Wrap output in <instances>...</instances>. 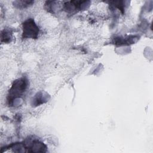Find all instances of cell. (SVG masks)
<instances>
[{
	"label": "cell",
	"mask_w": 153,
	"mask_h": 153,
	"mask_svg": "<svg viewBox=\"0 0 153 153\" xmlns=\"http://www.w3.org/2000/svg\"><path fill=\"white\" fill-rule=\"evenodd\" d=\"M27 81L24 78L16 80L9 90L8 95V102L9 105L11 103L14 99L19 97L25 91L27 87Z\"/></svg>",
	"instance_id": "6da1fadb"
},
{
	"label": "cell",
	"mask_w": 153,
	"mask_h": 153,
	"mask_svg": "<svg viewBox=\"0 0 153 153\" xmlns=\"http://www.w3.org/2000/svg\"><path fill=\"white\" fill-rule=\"evenodd\" d=\"M39 33V27L35 23L32 19H28L23 23L22 38H37Z\"/></svg>",
	"instance_id": "7a4b0ae2"
},
{
	"label": "cell",
	"mask_w": 153,
	"mask_h": 153,
	"mask_svg": "<svg viewBox=\"0 0 153 153\" xmlns=\"http://www.w3.org/2000/svg\"><path fill=\"white\" fill-rule=\"evenodd\" d=\"M85 1H69L64 4V8L67 12H73L76 10H80Z\"/></svg>",
	"instance_id": "3957f363"
},
{
	"label": "cell",
	"mask_w": 153,
	"mask_h": 153,
	"mask_svg": "<svg viewBox=\"0 0 153 153\" xmlns=\"http://www.w3.org/2000/svg\"><path fill=\"white\" fill-rule=\"evenodd\" d=\"M4 33L3 32H2L1 33V41L4 40V42H10V39H11V33H10V32L9 30H4Z\"/></svg>",
	"instance_id": "277c9868"
},
{
	"label": "cell",
	"mask_w": 153,
	"mask_h": 153,
	"mask_svg": "<svg viewBox=\"0 0 153 153\" xmlns=\"http://www.w3.org/2000/svg\"><path fill=\"white\" fill-rule=\"evenodd\" d=\"M33 3V1H16L15 4L18 8H25L26 7H28L29 5L32 4Z\"/></svg>",
	"instance_id": "5b68a950"
}]
</instances>
